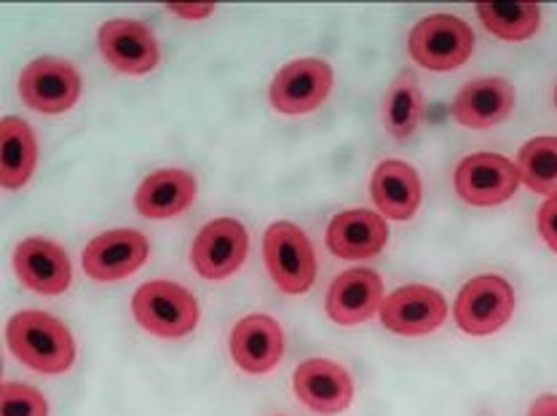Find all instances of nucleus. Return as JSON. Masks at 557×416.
Masks as SVG:
<instances>
[{"instance_id": "27", "label": "nucleus", "mask_w": 557, "mask_h": 416, "mask_svg": "<svg viewBox=\"0 0 557 416\" xmlns=\"http://www.w3.org/2000/svg\"><path fill=\"white\" fill-rule=\"evenodd\" d=\"M166 9L183 20H205L214 11V3H170Z\"/></svg>"}, {"instance_id": "15", "label": "nucleus", "mask_w": 557, "mask_h": 416, "mask_svg": "<svg viewBox=\"0 0 557 416\" xmlns=\"http://www.w3.org/2000/svg\"><path fill=\"white\" fill-rule=\"evenodd\" d=\"M284 355L282 326L269 315H249L231 331V357L244 374H269Z\"/></svg>"}, {"instance_id": "14", "label": "nucleus", "mask_w": 557, "mask_h": 416, "mask_svg": "<svg viewBox=\"0 0 557 416\" xmlns=\"http://www.w3.org/2000/svg\"><path fill=\"white\" fill-rule=\"evenodd\" d=\"M14 271L22 285L35 293H44V296H60L73 280L67 253L54 242L40 240V236L20 242L14 253Z\"/></svg>"}, {"instance_id": "3", "label": "nucleus", "mask_w": 557, "mask_h": 416, "mask_svg": "<svg viewBox=\"0 0 557 416\" xmlns=\"http://www.w3.org/2000/svg\"><path fill=\"white\" fill-rule=\"evenodd\" d=\"M263 258L278 291L289 293V296H300L313 285L317 256H313L309 236L295 223H271L263 236Z\"/></svg>"}, {"instance_id": "12", "label": "nucleus", "mask_w": 557, "mask_h": 416, "mask_svg": "<svg viewBox=\"0 0 557 416\" xmlns=\"http://www.w3.org/2000/svg\"><path fill=\"white\" fill-rule=\"evenodd\" d=\"M150 245L135 229H113L95 236L84 250V271L97 282H115L148 261Z\"/></svg>"}, {"instance_id": "22", "label": "nucleus", "mask_w": 557, "mask_h": 416, "mask_svg": "<svg viewBox=\"0 0 557 416\" xmlns=\"http://www.w3.org/2000/svg\"><path fill=\"white\" fill-rule=\"evenodd\" d=\"M423 115V91L418 86L413 71H403L394 78L392 89L386 95L383 106V124L394 140H408L418 130Z\"/></svg>"}, {"instance_id": "6", "label": "nucleus", "mask_w": 557, "mask_h": 416, "mask_svg": "<svg viewBox=\"0 0 557 416\" xmlns=\"http://www.w3.org/2000/svg\"><path fill=\"white\" fill-rule=\"evenodd\" d=\"M458 196L467 205L474 207H493L515 196L520 186V172L515 161H509L502 154H472L456 167Z\"/></svg>"}, {"instance_id": "25", "label": "nucleus", "mask_w": 557, "mask_h": 416, "mask_svg": "<svg viewBox=\"0 0 557 416\" xmlns=\"http://www.w3.org/2000/svg\"><path fill=\"white\" fill-rule=\"evenodd\" d=\"M0 416H49V403L33 387L5 381L0 390Z\"/></svg>"}, {"instance_id": "7", "label": "nucleus", "mask_w": 557, "mask_h": 416, "mask_svg": "<svg viewBox=\"0 0 557 416\" xmlns=\"http://www.w3.org/2000/svg\"><path fill=\"white\" fill-rule=\"evenodd\" d=\"M20 95L33 111L57 115L65 113L78 102L81 76L67 60L60 57H40L30 62L20 76Z\"/></svg>"}, {"instance_id": "13", "label": "nucleus", "mask_w": 557, "mask_h": 416, "mask_svg": "<svg viewBox=\"0 0 557 416\" xmlns=\"http://www.w3.org/2000/svg\"><path fill=\"white\" fill-rule=\"evenodd\" d=\"M295 395L317 414H341L351 406L354 381L344 366L324 357H311L295 368Z\"/></svg>"}, {"instance_id": "20", "label": "nucleus", "mask_w": 557, "mask_h": 416, "mask_svg": "<svg viewBox=\"0 0 557 416\" xmlns=\"http://www.w3.org/2000/svg\"><path fill=\"white\" fill-rule=\"evenodd\" d=\"M196 199V178L185 170H159L143 181L135 194V207L143 218L164 221L180 216Z\"/></svg>"}, {"instance_id": "9", "label": "nucleus", "mask_w": 557, "mask_h": 416, "mask_svg": "<svg viewBox=\"0 0 557 416\" xmlns=\"http://www.w3.org/2000/svg\"><path fill=\"white\" fill-rule=\"evenodd\" d=\"M247 231L234 218H218L199 231L190 245V264L205 280H225L242 269L247 258Z\"/></svg>"}, {"instance_id": "19", "label": "nucleus", "mask_w": 557, "mask_h": 416, "mask_svg": "<svg viewBox=\"0 0 557 416\" xmlns=\"http://www.w3.org/2000/svg\"><path fill=\"white\" fill-rule=\"evenodd\" d=\"M421 178L410 164L397 159H388L379 164L370 181V196H373L375 207L381 216L392 218V221H408L416 216L418 205H421Z\"/></svg>"}, {"instance_id": "23", "label": "nucleus", "mask_w": 557, "mask_h": 416, "mask_svg": "<svg viewBox=\"0 0 557 416\" xmlns=\"http://www.w3.org/2000/svg\"><path fill=\"white\" fill-rule=\"evenodd\" d=\"M480 22L487 33L502 40H525L536 36L542 25V9L539 3H478Z\"/></svg>"}, {"instance_id": "1", "label": "nucleus", "mask_w": 557, "mask_h": 416, "mask_svg": "<svg viewBox=\"0 0 557 416\" xmlns=\"http://www.w3.org/2000/svg\"><path fill=\"white\" fill-rule=\"evenodd\" d=\"M9 350L20 363L38 374H65L75 360V341L65 322L46 311H20L5 328Z\"/></svg>"}, {"instance_id": "21", "label": "nucleus", "mask_w": 557, "mask_h": 416, "mask_svg": "<svg viewBox=\"0 0 557 416\" xmlns=\"http://www.w3.org/2000/svg\"><path fill=\"white\" fill-rule=\"evenodd\" d=\"M35 161H38V143L30 124L14 115L0 121V186L14 191L30 181Z\"/></svg>"}, {"instance_id": "18", "label": "nucleus", "mask_w": 557, "mask_h": 416, "mask_svg": "<svg viewBox=\"0 0 557 416\" xmlns=\"http://www.w3.org/2000/svg\"><path fill=\"white\" fill-rule=\"evenodd\" d=\"M388 227L383 216L370 210H346L327 227V247L333 256L346 261L373 258L386 247Z\"/></svg>"}, {"instance_id": "17", "label": "nucleus", "mask_w": 557, "mask_h": 416, "mask_svg": "<svg viewBox=\"0 0 557 416\" xmlns=\"http://www.w3.org/2000/svg\"><path fill=\"white\" fill-rule=\"evenodd\" d=\"M515 89L507 78H474L453 100V115L469 130H491L509 119Z\"/></svg>"}, {"instance_id": "2", "label": "nucleus", "mask_w": 557, "mask_h": 416, "mask_svg": "<svg viewBox=\"0 0 557 416\" xmlns=\"http://www.w3.org/2000/svg\"><path fill=\"white\" fill-rule=\"evenodd\" d=\"M135 320L161 339H183L199 326V304L194 293L170 280H153L137 287L132 298Z\"/></svg>"}, {"instance_id": "28", "label": "nucleus", "mask_w": 557, "mask_h": 416, "mask_svg": "<svg viewBox=\"0 0 557 416\" xmlns=\"http://www.w3.org/2000/svg\"><path fill=\"white\" fill-rule=\"evenodd\" d=\"M528 416H557V395L536 397Z\"/></svg>"}, {"instance_id": "29", "label": "nucleus", "mask_w": 557, "mask_h": 416, "mask_svg": "<svg viewBox=\"0 0 557 416\" xmlns=\"http://www.w3.org/2000/svg\"><path fill=\"white\" fill-rule=\"evenodd\" d=\"M555 108H557V89H555Z\"/></svg>"}, {"instance_id": "8", "label": "nucleus", "mask_w": 557, "mask_h": 416, "mask_svg": "<svg viewBox=\"0 0 557 416\" xmlns=\"http://www.w3.org/2000/svg\"><path fill=\"white\" fill-rule=\"evenodd\" d=\"M333 89V68L322 60H295L276 73L271 84V106L284 115H304L317 111Z\"/></svg>"}, {"instance_id": "5", "label": "nucleus", "mask_w": 557, "mask_h": 416, "mask_svg": "<svg viewBox=\"0 0 557 416\" xmlns=\"http://www.w3.org/2000/svg\"><path fill=\"white\" fill-rule=\"evenodd\" d=\"M515 311V291L498 274H480L458 293L453 317L469 337H491L502 331Z\"/></svg>"}, {"instance_id": "4", "label": "nucleus", "mask_w": 557, "mask_h": 416, "mask_svg": "<svg viewBox=\"0 0 557 416\" xmlns=\"http://www.w3.org/2000/svg\"><path fill=\"white\" fill-rule=\"evenodd\" d=\"M410 57L426 71H453L472 57V27L453 14H432L410 30Z\"/></svg>"}, {"instance_id": "26", "label": "nucleus", "mask_w": 557, "mask_h": 416, "mask_svg": "<svg viewBox=\"0 0 557 416\" xmlns=\"http://www.w3.org/2000/svg\"><path fill=\"white\" fill-rule=\"evenodd\" d=\"M539 234L547 242L549 250L557 253V196H549L539 210Z\"/></svg>"}, {"instance_id": "11", "label": "nucleus", "mask_w": 557, "mask_h": 416, "mask_svg": "<svg viewBox=\"0 0 557 416\" xmlns=\"http://www.w3.org/2000/svg\"><path fill=\"white\" fill-rule=\"evenodd\" d=\"M381 322L399 337H426L437 331L448 317L443 293L426 285H408L394 291L381 304Z\"/></svg>"}, {"instance_id": "24", "label": "nucleus", "mask_w": 557, "mask_h": 416, "mask_svg": "<svg viewBox=\"0 0 557 416\" xmlns=\"http://www.w3.org/2000/svg\"><path fill=\"white\" fill-rule=\"evenodd\" d=\"M520 181L544 196H557V137H533L518 154Z\"/></svg>"}, {"instance_id": "10", "label": "nucleus", "mask_w": 557, "mask_h": 416, "mask_svg": "<svg viewBox=\"0 0 557 416\" xmlns=\"http://www.w3.org/2000/svg\"><path fill=\"white\" fill-rule=\"evenodd\" d=\"M102 60L126 76H143L159 65V44L148 25L135 20H110L97 36Z\"/></svg>"}, {"instance_id": "16", "label": "nucleus", "mask_w": 557, "mask_h": 416, "mask_svg": "<svg viewBox=\"0 0 557 416\" xmlns=\"http://www.w3.org/2000/svg\"><path fill=\"white\" fill-rule=\"evenodd\" d=\"M381 277L370 269H351L330 285L324 309H327L330 320L338 326H359V322L370 320L375 311H381Z\"/></svg>"}]
</instances>
